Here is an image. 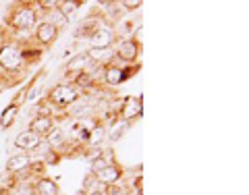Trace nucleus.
<instances>
[{
    "label": "nucleus",
    "instance_id": "nucleus-15",
    "mask_svg": "<svg viewBox=\"0 0 249 195\" xmlns=\"http://www.w3.org/2000/svg\"><path fill=\"white\" fill-rule=\"evenodd\" d=\"M56 127V123H54V119H50V116H40V114H34V119L29 121V131H34L36 135H40L42 139L50 133V131Z\"/></svg>",
    "mask_w": 249,
    "mask_h": 195
},
{
    "label": "nucleus",
    "instance_id": "nucleus-13",
    "mask_svg": "<svg viewBox=\"0 0 249 195\" xmlns=\"http://www.w3.org/2000/svg\"><path fill=\"white\" fill-rule=\"evenodd\" d=\"M98 178L100 185H114V183H121L124 178V168L119 164V162H114V164H108L106 168H102L100 173H93Z\"/></svg>",
    "mask_w": 249,
    "mask_h": 195
},
{
    "label": "nucleus",
    "instance_id": "nucleus-21",
    "mask_svg": "<svg viewBox=\"0 0 249 195\" xmlns=\"http://www.w3.org/2000/svg\"><path fill=\"white\" fill-rule=\"evenodd\" d=\"M21 83H25V77H13V75H6L2 69H0V91L19 88Z\"/></svg>",
    "mask_w": 249,
    "mask_h": 195
},
{
    "label": "nucleus",
    "instance_id": "nucleus-14",
    "mask_svg": "<svg viewBox=\"0 0 249 195\" xmlns=\"http://www.w3.org/2000/svg\"><path fill=\"white\" fill-rule=\"evenodd\" d=\"M31 160H34V156L27 154V152H17V154H13L9 156V160H6V175H15V173H21V170H25L29 164H31Z\"/></svg>",
    "mask_w": 249,
    "mask_h": 195
},
{
    "label": "nucleus",
    "instance_id": "nucleus-10",
    "mask_svg": "<svg viewBox=\"0 0 249 195\" xmlns=\"http://www.w3.org/2000/svg\"><path fill=\"white\" fill-rule=\"evenodd\" d=\"M119 42V37H116V31L112 25H102L98 27L93 34L89 35V48H112V46Z\"/></svg>",
    "mask_w": 249,
    "mask_h": 195
},
{
    "label": "nucleus",
    "instance_id": "nucleus-5",
    "mask_svg": "<svg viewBox=\"0 0 249 195\" xmlns=\"http://www.w3.org/2000/svg\"><path fill=\"white\" fill-rule=\"evenodd\" d=\"M102 25H108V21H106V17H104L102 9H100V6H93V9L88 13V17L81 19V23L75 27L73 37H75V40H81V42H88L89 35H91L98 27H102Z\"/></svg>",
    "mask_w": 249,
    "mask_h": 195
},
{
    "label": "nucleus",
    "instance_id": "nucleus-12",
    "mask_svg": "<svg viewBox=\"0 0 249 195\" xmlns=\"http://www.w3.org/2000/svg\"><path fill=\"white\" fill-rule=\"evenodd\" d=\"M93 65L91 58H89V54L88 52H79V54H75V56H71L67 62H65V67H62V73L67 75H75V73H81V71H88V69Z\"/></svg>",
    "mask_w": 249,
    "mask_h": 195
},
{
    "label": "nucleus",
    "instance_id": "nucleus-9",
    "mask_svg": "<svg viewBox=\"0 0 249 195\" xmlns=\"http://www.w3.org/2000/svg\"><path fill=\"white\" fill-rule=\"evenodd\" d=\"M23 102H27V96H25V91H23V88H21L17 91V96L11 100V104L4 108L2 114H0V129H2V131L13 127V123H15V119H17V114L21 110V104Z\"/></svg>",
    "mask_w": 249,
    "mask_h": 195
},
{
    "label": "nucleus",
    "instance_id": "nucleus-27",
    "mask_svg": "<svg viewBox=\"0 0 249 195\" xmlns=\"http://www.w3.org/2000/svg\"><path fill=\"white\" fill-rule=\"evenodd\" d=\"M75 195H88V193H85V191H83V189H79V191H77V193H75Z\"/></svg>",
    "mask_w": 249,
    "mask_h": 195
},
{
    "label": "nucleus",
    "instance_id": "nucleus-11",
    "mask_svg": "<svg viewBox=\"0 0 249 195\" xmlns=\"http://www.w3.org/2000/svg\"><path fill=\"white\" fill-rule=\"evenodd\" d=\"M42 143V137L40 135H36L34 131H29V129H23L17 133V137H15V150H19V152H27V154H34L37 150V145Z\"/></svg>",
    "mask_w": 249,
    "mask_h": 195
},
{
    "label": "nucleus",
    "instance_id": "nucleus-25",
    "mask_svg": "<svg viewBox=\"0 0 249 195\" xmlns=\"http://www.w3.org/2000/svg\"><path fill=\"white\" fill-rule=\"evenodd\" d=\"M13 34H11V31L9 29H6L4 25H0V46H2L6 40H9V37H11Z\"/></svg>",
    "mask_w": 249,
    "mask_h": 195
},
{
    "label": "nucleus",
    "instance_id": "nucleus-7",
    "mask_svg": "<svg viewBox=\"0 0 249 195\" xmlns=\"http://www.w3.org/2000/svg\"><path fill=\"white\" fill-rule=\"evenodd\" d=\"M58 35H60V31L58 29H54L50 23H46V21H37V25L36 29L29 34V37L34 40L37 46H40L42 50H50L54 42L58 40Z\"/></svg>",
    "mask_w": 249,
    "mask_h": 195
},
{
    "label": "nucleus",
    "instance_id": "nucleus-4",
    "mask_svg": "<svg viewBox=\"0 0 249 195\" xmlns=\"http://www.w3.org/2000/svg\"><path fill=\"white\" fill-rule=\"evenodd\" d=\"M142 40L137 37H124L114 44V58L119 65H137L139 56H142Z\"/></svg>",
    "mask_w": 249,
    "mask_h": 195
},
{
    "label": "nucleus",
    "instance_id": "nucleus-19",
    "mask_svg": "<svg viewBox=\"0 0 249 195\" xmlns=\"http://www.w3.org/2000/svg\"><path fill=\"white\" fill-rule=\"evenodd\" d=\"M40 21H46V23H50V25L54 27V29H58L60 34H62V29H67V25H69V21L62 17L60 15V11L58 9H54V11H50V13H46V15H42L40 17Z\"/></svg>",
    "mask_w": 249,
    "mask_h": 195
},
{
    "label": "nucleus",
    "instance_id": "nucleus-24",
    "mask_svg": "<svg viewBox=\"0 0 249 195\" xmlns=\"http://www.w3.org/2000/svg\"><path fill=\"white\" fill-rule=\"evenodd\" d=\"M119 4H121V9L124 13H133V11H137V9H142L143 6L142 0H121Z\"/></svg>",
    "mask_w": 249,
    "mask_h": 195
},
{
    "label": "nucleus",
    "instance_id": "nucleus-16",
    "mask_svg": "<svg viewBox=\"0 0 249 195\" xmlns=\"http://www.w3.org/2000/svg\"><path fill=\"white\" fill-rule=\"evenodd\" d=\"M89 54V58L93 65H98V67H108V65H112V62L116 60L114 58V46L112 48H88L85 50Z\"/></svg>",
    "mask_w": 249,
    "mask_h": 195
},
{
    "label": "nucleus",
    "instance_id": "nucleus-3",
    "mask_svg": "<svg viewBox=\"0 0 249 195\" xmlns=\"http://www.w3.org/2000/svg\"><path fill=\"white\" fill-rule=\"evenodd\" d=\"M44 98L58 114H67L69 108H71L77 100L81 98V91L77 89L73 83H65V81H62L58 85H54V88L46 93Z\"/></svg>",
    "mask_w": 249,
    "mask_h": 195
},
{
    "label": "nucleus",
    "instance_id": "nucleus-1",
    "mask_svg": "<svg viewBox=\"0 0 249 195\" xmlns=\"http://www.w3.org/2000/svg\"><path fill=\"white\" fill-rule=\"evenodd\" d=\"M37 21H40V17H37V13H36L34 0H19V2H11L6 6L2 25L9 29L13 35L23 37V35H29L31 31L36 29Z\"/></svg>",
    "mask_w": 249,
    "mask_h": 195
},
{
    "label": "nucleus",
    "instance_id": "nucleus-2",
    "mask_svg": "<svg viewBox=\"0 0 249 195\" xmlns=\"http://www.w3.org/2000/svg\"><path fill=\"white\" fill-rule=\"evenodd\" d=\"M0 69L13 77H27V69L21 58V37L11 35L0 46Z\"/></svg>",
    "mask_w": 249,
    "mask_h": 195
},
{
    "label": "nucleus",
    "instance_id": "nucleus-6",
    "mask_svg": "<svg viewBox=\"0 0 249 195\" xmlns=\"http://www.w3.org/2000/svg\"><path fill=\"white\" fill-rule=\"evenodd\" d=\"M143 114V98L139 96H124L121 108H119V121L133 124L135 121L142 119Z\"/></svg>",
    "mask_w": 249,
    "mask_h": 195
},
{
    "label": "nucleus",
    "instance_id": "nucleus-26",
    "mask_svg": "<svg viewBox=\"0 0 249 195\" xmlns=\"http://www.w3.org/2000/svg\"><path fill=\"white\" fill-rule=\"evenodd\" d=\"M88 195H104V193H102V189H100V191H91V193H88Z\"/></svg>",
    "mask_w": 249,
    "mask_h": 195
},
{
    "label": "nucleus",
    "instance_id": "nucleus-22",
    "mask_svg": "<svg viewBox=\"0 0 249 195\" xmlns=\"http://www.w3.org/2000/svg\"><path fill=\"white\" fill-rule=\"evenodd\" d=\"M102 193H104V195H129V185H127V181L123 178L121 183L104 185V187H102Z\"/></svg>",
    "mask_w": 249,
    "mask_h": 195
},
{
    "label": "nucleus",
    "instance_id": "nucleus-18",
    "mask_svg": "<svg viewBox=\"0 0 249 195\" xmlns=\"http://www.w3.org/2000/svg\"><path fill=\"white\" fill-rule=\"evenodd\" d=\"M81 6H83V0H58V11L69 23L75 19V15Z\"/></svg>",
    "mask_w": 249,
    "mask_h": 195
},
{
    "label": "nucleus",
    "instance_id": "nucleus-20",
    "mask_svg": "<svg viewBox=\"0 0 249 195\" xmlns=\"http://www.w3.org/2000/svg\"><path fill=\"white\" fill-rule=\"evenodd\" d=\"M131 129V124L129 123H123V121H119L114 124V127H110L108 129V133H106V142H108V145H112V143H116L121 137H124V133Z\"/></svg>",
    "mask_w": 249,
    "mask_h": 195
},
{
    "label": "nucleus",
    "instance_id": "nucleus-23",
    "mask_svg": "<svg viewBox=\"0 0 249 195\" xmlns=\"http://www.w3.org/2000/svg\"><path fill=\"white\" fill-rule=\"evenodd\" d=\"M81 189H83L85 193H91V191H100V189H102V185H100V183H98V178H96V175H93V173H91V170H89V173H88V175H85V177H83Z\"/></svg>",
    "mask_w": 249,
    "mask_h": 195
},
{
    "label": "nucleus",
    "instance_id": "nucleus-17",
    "mask_svg": "<svg viewBox=\"0 0 249 195\" xmlns=\"http://www.w3.org/2000/svg\"><path fill=\"white\" fill-rule=\"evenodd\" d=\"M36 195H60V185L50 177H40L34 181Z\"/></svg>",
    "mask_w": 249,
    "mask_h": 195
},
{
    "label": "nucleus",
    "instance_id": "nucleus-8",
    "mask_svg": "<svg viewBox=\"0 0 249 195\" xmlns=\"http://www.w3.org/2000/svg\"><path fill=\"white\" fill-rule=\"evenodd\" d=\"M44 54H46V50H42L29 35L21 37V58H23V65H25L27 71H31L36 65H40Z\"/></svg>",
    "mask_w": 249,
    "mask_h": 195
}]
</instances>
